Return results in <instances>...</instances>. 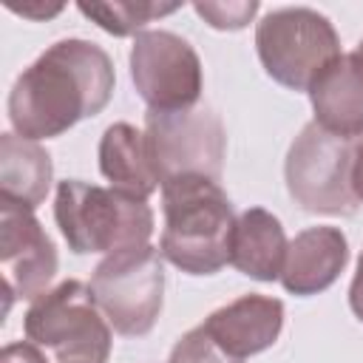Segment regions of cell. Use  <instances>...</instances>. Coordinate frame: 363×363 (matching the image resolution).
<instances>
[{
    "label": "cell",
    "instance_id": "1",
    "mask_svg": "<svg viewBox=\"0 0 363 363\" xmlns=\"http://www.w3.org/2000/svg\"><path fill=\"white\" fill-rule=\"evenodd\" d=\"M116 74L108 51L91 40L68 37L48 45L9 91V122L23 139H54L77 122L105 111Z\"/></svg>",
    "mask_w": 363,
    "mask_h": 363
},
{
    "label": "cell",
    "instance_id": "21",
    "mask_svg": "<svg viewBox=\"0 0 363 363\" xmlns=\"http://www.w3.org/2000/svg\"><path fill=\"white\" fill-rule=\"evenodd\" d=\"M6 6L14 14H23L28 20H48V17H54V14H60L65 9L62 3H23V6H17V3H9V0H6Z\"/></svg>",
    "mask_w": 363,
    "mask_h": 363
},
{
    "label": "cell",
    "instance_id": "20",
    "mask_svg": "<svg viewBox=\"0 0 363 363\" xmlns=\"http://www.w3.org/2000/svg\"><path fill=\"white\" fill-rule=\"evenodd\" d=\"M0 363H48L40 352V346H34L31 340H17V343H6Z\"/></svg>",
    "mask_w": 363,
    "mask_h": 363
},
{
    "label": "cell",
    "instance_id": "12",
    "mask_svg": "<svg viewBox=\"0 0 363 363\" xmlns=\"http://www.w3.org/2000/svg\"><path fill=\"white\" fill-rule=\"evenodd\" d=\"M349 264V241L337 227L320 224L301 230L286 250L281 284L289 295H318L329 289Z\"/></svg>",
    "mask_w": 363,
    "mask_h": 363
},
{
    "label": "cell",
    "instance_id": "16",
    "mask_svg": "<svg viewBox=\"0 0 363 363\" xmlns=\"http://www.w3.org/2000/svg\"><path fill=\"white\" fill-rule=\"evenodd\" d=\"M54 182V164L48 150L17 133L0 136V199L37 210Z\"/></svg>",
    "mask_w": 363,
    "mask_h": 363
},
{
    "label": "cell",
    "instance_id": "10",
    "mask_svg": "<svg viewBox=\"0 0 363 363\" xmlns=\"http://www.w3.org/2000/svg\"><path fill=\"white\" fill-rule=\"evenodd\" d=\"M0 267L6 284V312L11 301H37L57 275V247L34 210L0 199Z\"/></svg>",
    "mask_w": 363,
    "mask_h": 363
},
{
    "label": "cell",
    "instance_id": "6",
    "mask_svg": "<svg viewBox=\"0 0 363 363\" xmlns=\"http://www.w3.org/2000/svg\"><path fill=\"white\" fill-rule=\"evenodd\" d=\"M258 60L278 85L309 91L315 77L340 57V37L326 14L309 6L267 11L255 26Z\"/></svg>",
    "mask_w": 363,
    "mask_h": 363
},
{
    "label": "cell",
    "instance_id": "18",
    "mask_svg": "<svg viewBox=\"0 0 363 363\" xmlns=\"http://www.w3.org/2000/svg\"><path fill=\"white\" fill-rule=\"evenodd\" d=\"M170 363H244V360H238L227 349H221L207 335V329L199 323L176 340V346L170 352Z\"/></svg>",
    "mask_w": 363,
    "mask_h": 363
},
{
    "label": "cell",
    "instance_id": "8",
    "mask_svg": "<svg viewBox=\"0 0 363 363\" xmlns=\"http://www.w3.org/2000/svg\"><path fill=\"white\" fill-rule=\"evenodd\" d=\"M145 136L162 184L176 176L221 179L227 133L213 108L199 102L196 108L173 113L147 111Z\"/></svg>",
    "mask_w": 363,
    "mask_h": 363
},
{
    "label": "cell",
    "instance_id": "4",
    "mask_svg": "<svg viewBox=\"0 0 363 363\" xmlns=\"http://www.w3.org/2000/svg\"><path fill=\"white\" fill-rule=\"evenodd\" d=\"M23 332L54 363H108L111 357V323L99 312L91 286L74 278L31 301Z\"/></svg>",
    "mask_w": 363,
    "mask_h": 363
},
{
    "label": "cell",
    "instance_id": "5",
    "mask_svg": "<svg viewBox=\"0 0 363 363\" xmlns=\"http://www.w3.org/2000/svg\"><path fill=\"white\" fill-rule=\"evenodd\" d=\"M360 139L329 133L315 119L292 139L284 162V179L292 201L306 213L352 216L360 201L352 190V164Z\"/></svg>",
    "mask_w": 363,
    "mask_h": 363
},
{
    "label": "cell",
    "instance_id": "14",
    "mask_svg": "<svg viewBox=\"0 0 363 363\" xmlns=\"http://www.w3.org/2000/svg\"><path fill=\"white\" fill-rule=\"evenodd\" d=\"M96 156H99L102 176L111 182L113 190L125 196L147 201L162 184L150 159L147 136L128 122H113L105 128Z\"/></svg>",
    "mask_w": 363,
    "mask_h": 363
},
{
    "label": "cell",
    "instance_id": "15",
    "mask_svg": "<svg viewBox=\"0 0 363 363\" xmlns=\"http://www.w3.org/2000/svg\"><path fill=\"white\" fill-rule=\"evenodd\" d=\"M289 241L284 235V227L278 216H272L264 207H250L235 218L233 230V247H230V264L255 281H281V269L286 261Z\"/></svg>",
    "mask_w": 363,
    "mask_h": 363
},
{
    "label": "cell",
    "instance_id": "7",
    "mask_svg": "<svg viewBox=\"0 0 363 363\" xmlns=\"http://www.w3.org/2000/svg\"><path fill=\"white\" fill-rule=\"evenodd\" d=\"M162 252L150 244L105 255L91 275V295L122 337L147 335L164 303V264Z\"/></svg>",
    "mask_w": 363,
    "mask_h": 363
},
{
    "label": "cell",
    "instance_id": "13",
    "mask_svg": "<svg viewBox=\"0 0 363 363\" xmlns=\"http://www.w3.org/2000/svg\"><path fill=\"white\" fill-rule=\"evenodd\" d=\"M306 94L320 128L346 139L363 136V60L354 51L332 60Z\"/></svg>",
    "mask_w": 363,
    "mask_h": 363
},
{
    "label": "cell",
    "instance_id": "22",
    "mask_svg": "<svg viewBox=\"0 0 363 363\" xmlns=\"http://www.w3.org/2000/svg\"><path fill=\"white\" fill-rule=\"evenodd\" d=\"M349 306H352L354 318L363 323V252L357 258V269H354V278L349 286Z\"/></svg>",
    "mask_w": 363,
    "mask_h": 363
},
{
    "label": "cell",
    "instance_id": "3",
    "mask_svg": "<svg viewBox=\"0 0 363 363\" xmlns=\"http://www.w3.org/2000/svg\"><path fill=\"white\" fill-rule=\"evenodd\" d=\"M54 221L68 250L77 255H113L145 247L153 235V210L147 201L82 179H65L57 184Z\"/></svg>",
    "mask_w": 363,
    "mask_h": 363
},
{
    "label": "cell",
    "instance_id": "9",
    "mask_svg": "<svg viewBox=\"0 0 363 363\" xmlns=\"http://www.w3.org/2000/svg\"><path fill=\"white\" fill-rule=\"evenodd\" d=\"M130 79L147 111L173 113L196 108L201 99V60L196 48L164 28H145L130 45Z\"/></svg>",
    "mask_w": 363,
    "mask_h": 363
},
{
    "label": "cell",
    "instance_id": "17",
    "mask_svg": "<svg viewBox=\"0 0 363 363\" xmlns=\"http://www.w3.org/2000/svg\"><path fill=\"white\" fill-rule=\"evenodd\" d=\"M91 23H96L102 31L113 37L142 34L147 23L156 17L173 14L182 9V3H147V0H113V3H79L77 6Z\"/></svg>",
    "mask_w": 363,
    "mask_h": 363
},
{
    "label": "cell",
    "instance_id": "11",
    "mask_svg": "<svg viewBox=\"0 0 363 363\" xmlns=\"http://www.w3.org/2000/svg\"><path fill=\"white\" fill-rule=\"evenodd\" d=\"M201 326L221 349L238 360H247L267 352L278 340L284 329V303L272 295L250 292L210 312Z\"/></svg>",
    "mask_w": 363,
    "mask_h": 363
},
{
    "label": "cell",
    "instance_id": "23",
    "mask_svg": "<svg viewBox=\"0 0 363 363\" xmlns=\"http://www.w3.org/2000/svg\"><path fill=\"white\" fill-rule=\"evenodd\" d=\"M352 190H354L357 201L363 204V142H357V150H354V164H352Z\"/></svg>",
    "mask_w": 363,
    "mask_h": 363
},
{
    "label": "cell",
    "instance_id": "19",
    "mask_svg": "<svg viewBox=\"0 0 363 363\" xmlns=\"http://www.w3.org/2000/svg\"><path fill=\"white\" fill-rule=\"evenodd\" d=\"M193 9L216 31H241L258 14L255 0H238V3H207L204 0V3H193Z\"/></svg>",
    "mask_w": 363,
    "mask_h": 363
},
{
    "label": "cell",
    "instance_id": "24",
    "mask_svg": "<svg viewBox=\"0 0 363 363\" xmlns=\"http://www.w3.org/2000/svg\"><path fill=\"white\" fill-rule=\"evenodd\" d=\"M354 54H357V57H360V60H363V40H360V43H357V48H354Z\"/></svg>",
    "mask_w": 363,
    "mask_h": 363
},
{
    "label": "cell",
    "instance_id": "2",
    "mask_svg": "<svg viewBox=\"0 0 363 363\" xmlns=\"http://www.w3.org/2000/svg\"><path fill=\"white\" fill-rule=\"evenodd\" d=\"M164 230L159 252L187 275H216L230 264L235 213L218 182L176 176L162 184Z\"/></svg>",
    "mask_w": 363,
    "mask_h": 363
}]
</instances>
